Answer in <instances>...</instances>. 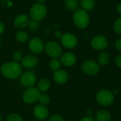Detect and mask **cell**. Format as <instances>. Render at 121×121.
<instances>
[{
    "label": "cell",
    "mask_w": 121,
    "mask_h": 121,
    "mask_svg": "<svg viewBox=\"0 0 121 121\" xmlns=\"http://www.w3.org/2000/svg\"><path fill=\"white\" fill-rule=\"evenodd\" d=\"M0 71L4 78L11 80L19 78L23 73L21 65L14 61L4 62L1 66Z\"/></svg>",
    "instance_id": "obj_1"
},
{
    "label": "cell",
    "mask_w": 121,
    "mask_h": 121,
    "mask_svg": "<svg viewBox=\"0 0 121 121\" xmlns=\"http://www.w3.org/2000/svg\"><path fill=\"white\" fill-rule=\"evenodd\" d=\"M72 21L77 28L79 29H86L90 24L89 13L83 9H78L73 13Z\"/></svg>",
    "instance_id": "obj_2"
},
{
    "label": "cell",
    "mask_w": 121,
    "mask_h": 121,
    "mask_svg": "<svg viewBox=\"0 0 121 121\" xmlns=\"http://www.w3.org/2000/svg\"><path fill=\"white\" fill-rule=\"evenodd\" d=\"M48 9L44 4L35 3L33 4L29 11V16L33 21H41L47 16Z\"/></svg>",
    "instance_id": "obj_3"
},
{
    "label": "cell",
    "mask_w": 121,
    "mask_h": 121,
    "mask_svg": "<svg viewBox=\"0 0 121 121\" xmlns=\"http://www.w3.org/2000/svg\"><path fill=\"white\" fill-rule=\"evenodd\" d=\"M96 102L104 107L112 105L115 101V95L108 89H101L96 94Z\"/></svg>",
    "instance_id": "obj_4"
},
{
    "label": "cell",
    "mask_w": 121,
    "mask_h": 121,
    "mask_svg": "<svg viewBox=\"0 0 121 121\" xmlns=\"http://www.w3.org/2000/svg\"><path fill=\"white\" fill-rule=\"evenodd\" d=\"M44 50L47 55L52 58H60L62 54V48L61 45L53 40L49 41L45 44Z\"/></svg>",
    "instance_id": "obj_5"
},
{
    "label": "cell",
    "mask_w": 121,
    "mask_h": 121,
    "mask_svg": "<svg viewBox=\"0 0 121 121\" xmlns=\"http://www.w3.org/2000/svg\"><path fill=\"white\" fill-rule=\"evenodd\" d=\"M40 94V92L38 91L37 87H29L27 88L23 93L22 99L25 104L31 105L38 101Z\"/></svg>",
    "instance_id": "obj_6"
},
{
    "label": "cell",
    "mask_w": 121,
    "mask_h": 121,
    "mask_svg": "<svg viewBox=\"0 0 121 121\" xmlns=\"http://www.w3.org/2000/svg\"><path fill=\"white\" fill-rule=\"evenodd\" d=\"M81 68L82 72L89 76L96 75L100 71V65L99 63L91 60H85L82 64Z\"/></svg>",
    "instance_id": "obj_7"
},
{
    "label": "cell",
    "mask_w": 121,
    "mask_h": 121,
    "mask_svg": "<svg viewBox=\"0 0 121 121\" xmlns=\"http://www.w3.org/2000/svg\"><path fill=\"white\" fill-rule=\"evenodd\" d=\"M60 43L64 48L71 50L77 47L78 44V38L74 33L68 32L62 34L60 38Z\"/></svg>",
    "instance_id": "obj_8"
},
{
    "label": "cell",
    "mask_w": 121,
    "mask_h": 121,
    "mask_svg": "<svg viewBox=\"0 0 121 121\" xmlns=\"http://www.w3.org/2000/svg\"><path fill=\"white\" fill-rule=\"evenodd\" d=\"M108 45V40L106 37L102 35L94 36L91 40V48L96 51H101L107 48Z\"/></svg>",
    "instance_id": "obj_9"
},
{
    "label": "cell",
    "mask_w": 121,
    "mask_h": 121,
    "mask_svg": "<svg viewBox=\"0 0 121 121\" xmlns=\"http://www.w3.org/2000/svg\"><path fill=\"white\" fill-rule=\"evenodd\" d=\"M28 48L33 55H38L44 50L45 43L40 38L33 37L28 41Z\"/></svg>",
    "instance_id": "obj_10"
},
{
    "label": "cell",
    "mask_w": 121,
    "mask_h": 121,
    "mask_svg": "<svg viewBox=\"0 0 121 121\" xmlns=\"http://www.w3.org/2000/svg\"><path fill=\"white\" fill-rule=\"evenodd\" d=\"M19 78L21 85L27 88L34 86L35 84L37 82V77L35 74L30 71H27L22 73Z\"/></svg>",
    "instance_id": "obj_11"
},
{
    "label": "cell",
    "mask_w": 121,
    "mask_h": 121,
    "mask_svg": "<svg viewBox=\"0 0 121 121\" xmlns=\"http://www.w3.org/2000/svg\"><path fill=\"white\" fill-rule=\"evenodd\" d=\"M33 115L35 118L39 121H44L49 116V111L46 106L41 104L36 105L33 108Z\"/></svg>",
    "instance_id": "obj_12"
},
{
    "label": "cell",
    "mask_w": 121,
    "mask_h": 121,
    "mask_svg": "<svg viewBox=\"0 0 121 121\" xmlns=\"http://www.w3.org/2000/svg\"><path fill=\"white\" fill-rule=\"evenodd\" d=\"M61 64L65 67H72L77 62V56L72 52H66L62 54L60 57Z\"/></svg>",
    "instance_id": "obj_13"
},
{
    "label": "cell",
    "mask_w": 121,
    "mask_h": 121,
    "mask_svg": "<svg viewBox=\"0 0 121 121\" xmlns=\"http://www.w3.org/2000/svg\"><path fill=\"white\" fill-rule=\"evenodd\" d=\"M30 20L27 14L21 13L16 16L13 20V25L16 28L23 30L28 27Z\"/></svg>",
    "instance_id": "obj_14"
},
{
    "label": "cell",
    "mask_w": 121,
    "mask_h": 121,
    "mask_svg": "<svg viewBox=\"0 0 121 121\" xmlns=\"http://www.w3.org/2000/svg\"><path fill=\"white\" fill-rule=\"evenodd\" d=\"M38 57L35 55L29 54L23 57V59L21 62V65L22 67L26 69H32L38 65Z\"/></svg>",
    "instance_id": "obj_15"
},
{
    "label": "cell",
    "mask_w": 121,
    "mask_h": 121,
    "mask_svg": "<svg viewBox=\"0 0 121 121\" xmlns=\"http://www.w3.org/2000/svg\"><path fill=\"white\" fill-rule=\"evenodd\" d=\"M69 79V74L68 72L62 69H60L53 74V80L57 84H65L68 82Z\"/></svg>",
    "instance_id": "obj_16"
},
{
    "label": "cell",
    "mask_w": 121,
    "mask_h": 121,
    "mask_svg": "<svg viewBox=\"0 0 121 121\" xmlns=\"http://www.w3.org/2000/svg\"><path fill=\"white\" fill-rule=\"evenodd\" d=\"M37 88L40 93H46L50 88V82L47 78H41L38 82Z\"/></svg>",
    "instance_id": "obj_17"
},
{
    "label": "cell",
    "mask_w": 121,
    "mask_h": 121,
    "mask_svg": "<svg viewBox=\"0 0 121 121\" xmlns=\"http://www.w3.org/2000/svg\"><path fill=\"white\" fill-rule=\"evenodd\" d=\"M95 118L96 121H111V115L106 110H100L96 112Z\"/></svg>",
    "instance_id": "obj_18"
},
{
    "label": "cell",
    "mask_w": 121,
    "mask_h": 121,
    "mask_svg": "<svg viewBox=\"0 0 121 121\" xmlns=\"http://www.w3.org/2000/svg\"><path fill=\"white\" fill-rule=\"evenodd\" d=\"M110 62V55L107 52H101L98 57V63L100 66H106Z\"/></svg>",
    "instance_id": "obj_19"
},
{
    "label": "cell",
    "mask_w": 121,
    "mask_h": 121,
    "mask_svg": "<svg viewBox=\"0 0 121 121\" xmlns=\"http://www.w3.org/2000/svg\"><path fill=\"white\" fill-rule=\"evenodd\" d=\"M15 37H16V40L21 43H25L28 42V39H29L28 33L23 30H20L18 32H16Z\"/></svg>",
    "instance_id": "obj_20"
},
{
    "label": "cell",
    "mask_w": 121,
    "mask_h": 121,
    "mask_svg": "<svg viewBox=\"0 0 121 121\" xmlns=\"http://www.w3.org/2000/svg\"><path fill=\"white\" fill-rule=\"evenodd\" d=\"M64 6L67 10L72 12H74L79 9V4L74 0H65Z\"/></svg>",
    "instance_id": "obj_21"
},
{
    "label": "cell",
    "mask_w": 121,
    "mask_h": 121,
    "mask_svg": "<svg viewBox=\"0 0 121 121\" xmlns=\"http://www.w3.org/2000/svg\"><path fill=\"white\" fill-rule=\"evenodd\" d=\"M82 9H84L86 11H91L96 5L95 0H82L80 2Z\"/></svg>",
    "instance_id": "obj_22"
},
{
    "label": "cell",
    "mask_w": 121,
    "mask_h": 121,
    "mask_svg": "<svg viewBox=\"0 0 121 121\" xmlns=\"http://www.w3.org/2000/svg\"><path fill=\"white\" fill-rule=\"evenodd\" d=\"M38 101L40 103V104L43 105V106H48L50 101H51V98L50 96L46 94V93H40L38 97Z\"/></svg>",
    "instance_id": "obj_23"
},
{
    "label": "cell",
    "mask_w": 121,
    "mask_h": 121,
    "mask_svg": "<svg viewBox=\"0 0 121 121\" xmlns=\"http://www.w3.org/2000/svg\"><path fill=\"white\" fill-rule=\"evenodd\" d=\"M61 65L62 64L59 58H52L49 62V67L50 68V69H52L54 72L60 69L61 67Z\"/></svg>",
    "instance_id": "obj_24"
},
{
    "label": "cell",
    "mask_w": 121,
    "mask_h": 121,
    "mask_svg": "<svg viewBox=\"0 0 121 121\" xmlns=\"http://www.w3.org/2000/svg\"><path fill=\"white\" fill-rule=\"evenodd\" d=\"M113 29L116 34L121 35V16L117 18L114 21L113 24Z\"/></svg>",
    "instance_id": "obj_25"
},
{
    "label": "cell",
    "mask_w": 121,
    "mask_h": 121,
    "mask_svg": "<svg viewBox=\"0 0 121 121\" xmlns=\"http://www.w3.org/2000/svg\"><path fill=\"white\" fill-rule=\"evenodd\" d=\"M40 22L39 21H33V20H31L28 26V29L32 31V32H35L37 31L38 29H39V27H40Z\"/></svg>",
    "instance_id": "obj_26"
},
{
    "label": "cell",
    "mask_w": 121,
    "mask_h": 121,
    "mask_svg": "<svg viewBox=\"0 0 121 121\" xmlns=\"http://www.w3.org/2000/svg\"><path fill=\"white\" fill-rule=\"evenodd\" d=\"M6 121H23L22 117L16 113H11L8 115Z\"/></svg>",
    "instance_id": "obj_27"
},
{
    "label": "cell",
    "mask_w": 121,
    "mask_h": 121,
    "mask_svg": "<svg viewBox=\"0 0 121 121\" xmlns=\"http://www.w3.org/2000/svg\"><path fill=\"white\" fill-rule=\"evenodd\" d=\"M23 53L20 50H16L13 54V60L14 62H21L23 59Z\"/></svg>",
    "instance_id": "obj_28"
},
{
    "label": "cell",
    "mask_w": 121,
    "mask_h": 121,
    "mask_svg": "<svg viewBox=\"0 0 121 121\" xmlns=\"http://www.w3.org/2000/svg\"><path fill=\"white\" fill-rule=\"evenodd\" d=\"M48 121H64V118L59 114H53L49 117Z\"/></svg>",
    "instance_id": "obj_29"
},
{
    "label": "cell",
    "mask_w": 121,
    "mask_h": 121,
    "mask_svg": "<svg viewBox=\"0 0 121 121\" xmlns=\"http://www.w3.org/2000/svg\"><path fill=\"white\" fill-rule=\"evenodd\" d=\"M1 4L4 8H10L12 6V1L11 0H1Z\"/></svg>",
    "instance_id": "obj_30"
},
{
    "label": "cell",
    "mask_w": 121,
    "mask_h": 121,
    "mask_svg": "<svg viewBox=\"0 0 121 121\" xmlns=\"http://www.w3.org/2000/svg\"><path fill=\"white\" fill-rule=\"evenodd\" d=\"M115 64L117 67L121 68V55H118L115 57Z\"/></svg>",
    "instance_id": "obj_31"
},
{
    "label": "cell",
    "mask_w": 121,
    "mask_h": 121,
    "mask_svg": "<svg viewBox=\"0 0 121 121\" xmlns=\"http://www.w3.org/2000/svg\"><path fill=\"white\" fill-rule=\"evenodd\" d=\"M115 48L118 51L121 52V37L115 42Z\"/></svg>",
    "instance_id": "obj_32"
},
{
    "label": "cell",
    "mask_w": 121,
    "mask_h": 121,
    "mask_svg": "<svg viewBox=\"0 0 121 121\" xmlns=\"http://www.w3.org/2000/svg\"><path fill=\"white\" fill-rule=\"evenodd\" d=\"M54 35H55V38H61V37H62V33L60 31V30H55V32H54Z\"/></svg>",
    "instance_id": "obj_33"
},
{
    "label": "cell",
    "mask_w": 121,
    "mask_h": 121,
    "mask_svg": "<svg viewBox=\"0 0 121 121\" xmlns=\"http://www.w3.org/2000/svg\"><path fill=\"white\" fill-rule=\"evenodd\" d=\"M79 121H95V120L94 119V118H92L91 116H88L84 117L83 118H82V119H81Z\"/></svg>",
    "instance_id": "obj_34"
},
{
    "label": "cell",
    "mask_w": 121,
    "mask_h": 121,
    "mask_svg": "<svg viewBox=\"0 0 121 121\" xmlns=\"http://www.w3.org/2000/svg\"><path fill=\"white\" fill-rule=\"evenodd\" d=\"M5 30V25L2 21H0V35H1Z\"/></svg>",
    "instance_id": "obj_35"
},
{
    "label": "cell",
    "mask_w": 121,
    "mask_h": 121,
    "mask_svg": "<svg viewBox=\"0 0 121 121\" xmlns=\"http://www.w3.org/2000/svg\"><path fill=\"white\" fill-rule=\"evenodd\" d=\"M116 10H117V12L118 13V14L121 16V1L119 2L116 6Z\"/></svg>",
    "instance_id": "obj_36"
},
{
    "label": "cell",
    "mask_w": 121,
    "mask_h": 121,
    "mask_svg": "<svg viewBox=\"0 0 121 121\" xmlns=\"http://www.w3.org/2000/svg\"><path fill=\"white\" fill-rule=\"evenodd\" d=\"M37 3H40V4H44L45 1H47V0H36Z\"/></svg>",
    "instance_id": "obj_37"
},
{
    "label": "cell",
    "mask_w": 121,
    "mask_h": 121,
    "mask_svg": "<svg viewBox=\"0 0 121 121\" xmlns=\"http://www.w3.org/2000/svg\"><path fill=\"white\" fill-rule=\"evenodd\" d=\"M2 121V115H1V113H0V121Z\"/></svg>",
    "instance_id": "obj_38"
},
{
    "label": "cell",
    "mask_w": 121,
    "mask_h": 121,
    "mask_svg": "<svg viewBox=\"0 0 121 121\" xmlns=\"http://www.w3.org/2000/svg\"><path fill=\"white\" fill-rule=\"evenodd\" d=\"M74 1H77V3H80L82 0H74Z\"/></svg>",
    "instance_id": "obj_39"
},
{
    "label": "cell",
    "mask_w": 121,
    "mask_h": 121,
    "mask_svg": "<svg viewBox=\"0 0 121 121\" xmlns=\"http://www.w3.org/2000/svg\"><path fill=\"white\" fill-rule=\"evenodd\" d=\"M1 40H0V49H1Z\"/></svg>",
    "instance_id": "obj_40"
}]
</instances>
